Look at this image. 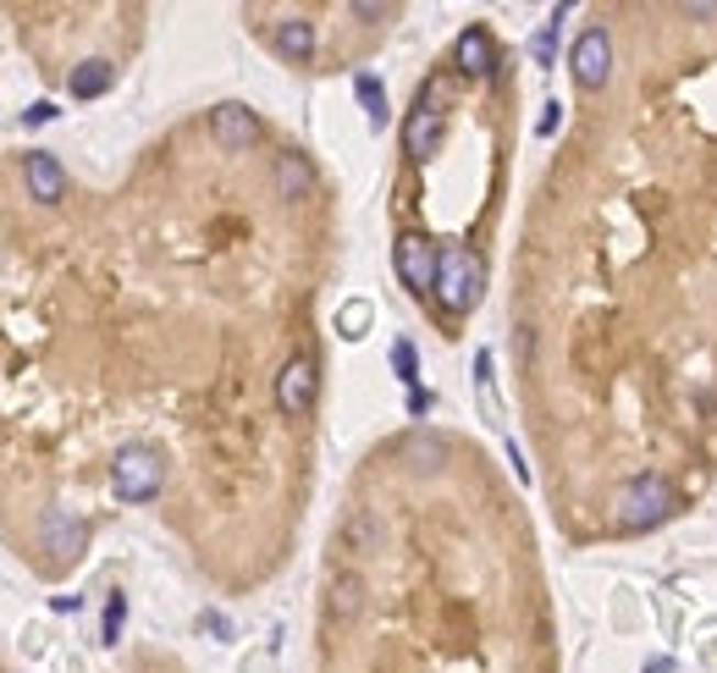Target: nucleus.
<instances>
[{
  "instance_id": "f257e3e1",
  "label": "nucleus",
  "mask_w": 717,
  "mask_h": 673,
  "mask_svg": "<svg viewBox=\"0 0 717 673\" xmlns=\"http://www.w3.org/2000/svg\"><path fill=\"white\" fill-rule=\"evenodd\" d=\"M481 293H486V260L459 249V243H442V254H437V298H442V309L464 315V309L481 304Z\"/></svg>"
},
{
  "instance_id": "f03ea898",
  "label": "nucleus",
  "mask_w": 717,
  "mask_h": 673,
  "mask_svg": "<svg viewBox=\"0 0 717 673\" xmlns=\"http://www.w3.org/2000/svg\"><path fill=\"white\" fill-rule=\"evenodd\" d=\"M161 486H166V459L155 448H144V442L117 448V459H111V492L122 503H150V497H161Z\"/></svg>"
},
{
  "instance_id": "7ed1b4c3",
  "label": "nucleus",
  "mask_w": 717,
  "mask_h": 673,
  "mask_svg": "<svg viewBox=\"0 0 717 673\" xmlns=\"http://www.w3.org/2000/svg\"><path fill=\"white\" fill-rule=\"evenodd\" d=\"M673 508H679V497H673L668 475H635V481H624V492H618V519H624V530H657Z\"/></svg>"
},
{
  "instance_id": "20e7f679",
  "label": "nucleus",
  "mask_w": 717,
  "mask_h": 673,
  "mask_svg": "<svg viewBox=\"0 0 717 673\" xmlns=\"http://www.w3.org/2000/svg\"><path fill=\"white\" fill-rule=\"evenodd\" d=\"M437 254H442V249H431L420 232H404V238L393 243V265H398V276H404V287H409L415 298L437 293Z\"/></svg>"
},
{
  "instance_id": "39448f33",
  "label": "nucleus",
  "mask_w": 717,
  "mask_h": 673,
  "mask_svg": "<svg viewBox=\"0 0 717 673\" xmlns=\"http://www.w3.org/2000/svg\"><path fill=\"white\" fill-rule=\"evenodd\" d=\"M315 393H320L315 360H309V354H293V360L276 371V409H282V415H309V409H315Z\"/></svg>"
},
{
  "instance_id": "423d86ee",
  "label": "nucleus",
  "mask_w": 717,
  "mask_h": 673,
  "mask_svg": "<svg viewBox=\"0 0 717 673\" xmlns=\"http://www.w3.org/2000/svg\"><path fill=\"white\" fill-rule=\"evenodd\" d=\"M569 67H574V84H580V89H602V84L613 78V40H607V29H585V34L574 40Z\"/></svg>"
},
{
  "instance_id": "0eeeda50",
  "label": "nucleus",
  "mask_w": 717,
  "mask_h": 673,
  "mask_svg": "<svg viewBox=\"0 0 717 673\" xmlns=\"http://www.w3.org/2000/svg\"><path fill=\"white\" fill-rule=\"evenodd\" d=\"M437 139H442V89H420V100L404 122V155L426 161L437 150Z\"/></svg>"
},
{
  "instance_id": "6e6552de",
  "label": "nucleus",
  "mask_w": 717,
  "mask_h": 673,
  "mask_svg": "<svg viewBox=\"0 0 717 673\" xmlns=\"http://www.w3.org/2000/svg\"><path fill=\"white\" fill-rule=\"evenodd\" d=\"M210 139H216L221 150H249V144L260 139V117H254L243 100H227V106L210 111Z\"/></svg>"
},
{
  "instance_id": "1a4fd4ad",
  "label": "nucleus",
  "mask_w": 717,
  "mask_h": 673,
  "mask_svg": "<svg viewBox=\"0 0 717 673\" xmlns=\"http://www.w3.org/2000/svg\"><path fill=\"white\" fill-rule=\"evenodd\" d=\"M23 183H29V199H40V205H56L67 194V172H62V161L51 150H29L23 155Z\"/></svg>"
},
{
  "instance_id": "9d476101",
  "label": "nucleus",
  "mask_w": 717,
  "mask_h": 673,
  "mask_svg": "<svg viewBox=\"0 0 717 673\" xmlns=\"http://www.w3.org/2000/svg\"><path fill=\"white\" fill-rule=\"evenodd\" d=\"M459 67H464L470 78H492V73H497V45H492V29L470 23V29L459 34Z\"/></svg>"
},
{
  "instance_id": "9b49d317",
  "label": "nucleus",
  "mask_w": 717,
  "mask_h": 673,
  "mask_svg": "<svg viewBox=\"0 0 717 673\" xmlns=\"http://www.w3.org/2000/svg\"><path fill=\"white\" fill-rule=\"evenodd\" d=\"M40 536H45V552H51V558H78V552H84V525L67 519V508H45Z\"/></svg>"
},
{
  "instance_id": "f8f14e48",
  "label": "nucleus",
  "mask_w": 717,
  "mask_h": 673,
  "mask_svg": "<svg viewBox=\"0 0 717 673\" xmlns=\"http://www.w3.org/2000/svg\"><path fill=\"white\" fill-rule=\"evenodd\" d=\"M111 84H117V67H111L106 56H89V62H78V67L67 73V95H73V100H100Z\"/></svg>"
},
{
  "instance_id": "ddd939ff",
  "label": "nucleus",
  "mask_w": 717,
  "mask_h": 673,
  "mask_svg": "<svg viewBox=\"0 0 717 673\" xmlns=\"http://www.w3.org/2000/svg\"><path fill=\"white\" fill-rule=\"evenodd\" d=\"M276 194H282V199H309V194H315V166H309V155H298V150H282V155H276Z\"/></svg>"
},
{
  "instance_id": "4468645a",
  "label": "nucleus",
  "mask_w": 717,
  "mask_h": 673,
  "mask_svg": "<svg viewBox=\"0 0 717 673\" xmlns=\"http://www.w3.org/2000/svg\"><path fill=\"white\" fill-rule=\"evenodd\" d=\"M337 541H342V552H353V558H371V552H382V525H376L365 508H353V514L342 519Z\"/></svg>"
},
{
  "instance_id": "2eb2a0df",
  "label": "nucleus",
  "mask_w": 717,
  "mask_h": 673,
  "mask_svg": "<svg viewBox=\"0 0 717 673\" xmlns=\"http://www.w3.org/2000/svg\"><path fill=\"white\" fill-rule=\"evenodd\" d=\"M398 453H404V459H409V464H415L420 475H426V470L437 475V470L448 464V442H442L437 431H420V426H415V431L404 437V448H398Z\"/></svg>"
},
{
  "instance_id": "dca6fc26",
  "label": "nucleus",
  "mask_w": 717,
  "mask_h": 673,
  "mask_svg": "<svg viewBox=\"0 0 717 673\" xmlns=\"http://www.w3.org/2000/svg\"><path fill=\"white\" fill-rule=\"evenodd\" d=\"M326 607H331V618L353 624V618H358V607H365V580H358V574H337V580H331V591H326Z\"/></svg>"
},
{
  "instance_id": "f3484780",
  "label": "nucleus",
  "mask_w": 717,
  "mask_h": 673,
  "mask_svg": "<svg viewBox=\"0 0 717 673\" xmlns=\"http://www.w3.org/2000/svg\"><path fill=\"white\" fill-rule=\"evenodd\" d=\"M276 51L287 62H309L315 56V23L309 18H282L276 23Z\"/></svg>"
},
{
  "instance_id": "a211bd4d",
  "label": "nucleus",
  "mask_w": 717,
  "mask_h": 673,
  "mask_svg": "<svg viewBox=\"0 0 717 673\" xmlns=\"http://www.w3.org/2000/svg\"><path fill=\"white\" fill-rule=\"evenodd\" d=\"M353 95H358V106H365L371 133H382V128L393 122V111H387V95H382V78H376V73H358V78H353Z\"/></svg>"
},
{
  "instance_id": "6ab92c4d",
  "label": "nucleus",
  "mask_w": 717,
  "mask_h": 673,
  "mask_svg": "<svg viewBox=\"0 0 717 673\" xmlns=\"http://www.w3.org/2000/svg\"><path fill=\"white\" fill-rule=\"evenodd\" d=\"M569 18V7H558L547 23H541V34L530 40V56H536V67H552V56H558V23Z\"/></svg>"
},
{
  "instance_id": "aec40b11",
  "label": "nucleus",
  "mask_w": 717,
  "mask_h": 673,
  "mask_svg": "<svg viewBox=\"0 0 717 673\" xmlns=\"http://www.w3.org/2000/svg\"><path fill=\"white\" fill-rule=\"evenodd\" d=\"M337 331L348 336V343H358V336L371 331V304H365V298H353V304H342V309H337Z\"/></svg>"
},
{
  "instance_id": "412c9836",
  "label": "nucleus",
  "mask_w": 717,
  "mask_h": 673,
  "mask_svg": "<svg viewBox=\"0 0 717 673\" xmlns=\"http://www.w3.org/2000/svg\"><path fill=\"white\" fill-rule=\"evenodd\" d=\"M122 629H128V596H122V591H111V602H106V629H100V640H106V646H117V640H122Z\"/></svg>"
},
{
  "instance_id": "4be33fe9",
  "label": "nucleus",
  "mask_w": 717,
  "mask_h": 673,
  "mask_svg": "<svg viewBox=\"0 0 717 673\" xmlns=\"http://www.w3.org/2000/svg\"><path fill=\"white\" fill-rule=\"evenodd\" d=\"M393 371H398V382L415 393L420 387V365H415V343H393Z\"/></svg>"
},
{
  "instance_id": "5701e85b",
  "label": "nucleus",
  "mask_w": 717,
  "mask_h": 673,
  "mask_svg": "<svg viewBox=\"0 0 717 673\" xmlns=\"http://www.w3.org/2000/svg\"><path fill=\"white\" fill-rule=\"evenodd\" d=\"M23 122H29V128H45V122H56V106H51V100H34V106L23 111Z\"/></svg>"
},
{
  "instance_id": "b1692460",
  "label": "nucleus",
  "mask_w": 717,
  "mask_h": 673,
  "mask_svg": "<svg viewBox=\"0 0 717 673\" xmlns=\"http://www.w3.org/2000/svg\"><path fill=\"white\" fill-rule=\"evenodd\" d=\"M558 122H563V106H558V100H552V106H547V117H541V128H536V133H541V139H552V133H558Z\"/></svg>"
},
{
  "instance_id": "393cba45",
  "label": "nucleus",
  "mask_w": 717,
  "mask_h": 673,
  "mask_svg": "<svg viewBox=\"0 0 717 673\" xmlns=\"http://www.w3.org/2000/svg\"><path fill=\"white\" fill-rule=\"evenodd\" d=\"M431 409H437V393H420V387H415V393H409V415H431Z\"/></svg>"
},
{
  "instance_id": "a878e982",
  "label": "nucleus",
  "mask_w": 717,
  "mask_h": 673,
  "mask_svg": "<svg viewBox=\"0 0 717 673\" xmlns=\"http://www.w3.org/2000/svg\"><path fill=\"white\" fill-rule=\"evenodd\" d=\"M199 629H210V635H221V640L232 635V624H227L221 613H205V618H199Z\"/></svg>"
},
{
  "instance_id": "bb28decb",
  "label": "nucleus",
  "mask_w": 717,
  "mask_h": 673,
  "mask_svg": "<svg viewBox=\"0 0 717 673\" xmlns=\"http://www.w3.org/2000/svg\"><path fill=\"white\" fill-rule=\"evenodd\" d=\"M684 18H695V23H712V18H717V7H706V0H695V7H684Z\"/></svg>"
},
{
  "instance_id": "cd10ccee",
  "label": "nucleus",
  "mask_w": 717,
  "mask_h": 673,
  "mask_svg": "<svg viewBox=\"0 0 717 673\" xmlns=\"http://www.w3.org/2000/svg\"><path fill=\"white\" fill-rule=\"evenodd\" d=\"M51 607H56V613H78V607H84V596H56Z\"/></svg>"
},
{
  "instance_id": "c85d7f7f",
  "label": "nucleus",
  "mask_w": 717,
  "mask_h": 673,
  "mask_svg": "<svg viewBox=\"0 0 717 673\" xmlns=\"http://www.w3.org/2000/svg\"><path fill=\"white\" fill-rule=\"evenodd\" d=\"M646 673H673V662H668V657H651V662H646Z\"/></svg>"
},
{
  "instance_id": "c756f323",
  "label": "nucleus",
  "mask_w": 717,
  "mask_h": 673,
  "mask_svg": "<svg viewBox=\"0 0 717 673\" xmlns=\"http://www.w3.org/2000/svg\"><path fill=\"white\" fill-rule=\"evenodd\" d=\"M271 662H276V651H265V657H260L254 668H243V673H271Z\"/></svg>"
}]
</instances>
